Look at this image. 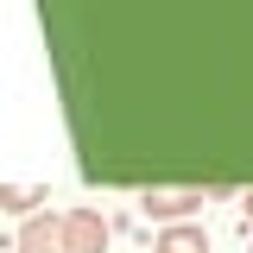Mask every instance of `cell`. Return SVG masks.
<instances>
[{
  "label": "cell",
  "instance_id": "obj_1",
  "mask_svg": "<svg viewBox=\"0 0 253 253\" xmlns=\"http://www.w3.org/2000/svg\"><path fill=\"white\" fill-rule=\"evenodd\" d=\"M57 241H63V253H101V241H108V221L95 215V209H76V215L57 228Z\"/></svg>",
  "mask_w": 253,
  "mask_h": 253
},
{
  "label": "cell",
  "instance_id": "obj_2",
  "mask_svg": "<svg viewBox=\"0 0 253 253\" xmlns=\"http://www.w3.org/2000/svg\"><path fill=\"white\" fill-rule=\"evenodd\" d=\"M158 253H209V234H203V228H165V234H158Z\"/></svg>",
  "mask_w": 253,
  "mask_h": 253
},
{
  "label": "cell",
  "instance_id": "obj_3",
  "mask_svg": "<svg viewBox=\"0 0 253 253\" xmlns=\"http://www.w3.org/2000/svg\"><path fill=\"white\" fill-rule=\"evenodd\" d=\"M19 253H63L57 221H26V234H19Z\"/></svg>",
  "mask_w": 253,
  "mask_h": 253
},
{
  "label": "cell",
  "instance_id": "obj_4",
  "mask_svg": "<svg viewBox=\"0 0 253 253\" xmlns=\"http://www.w3.org/2000/svg\"><path fill=\"white\" fill-rule=\"evenodd\" d=\"M196 203H203V196H146L139 209H146V215H158V221H171V215H190Z\"/></svg>",
  "mask_w": 253,
  "mask_h": 253
},
{
  "label": "cell",
  "instance_id": "obj_5",
  "mask_svg": "<svg viewBox=\"0 0 253 253\" xmlns=\"http://www.w3.org/2000/svg\"><path fill=\"white\" fill-rule=\"evenodd\" d=\"M0 203H6V209H32V203H44V190H38V184H19V190H0Z\"/></svg>",
  "mask_w": 253,
  "mask_h": 253
},
{
  "label": "cell",
  "instance_id": "obj_6",
  "mask_svg": "<svg viewBox=\"0 0 253 253\" xmlns=\"http://www.w3.org/2000/svg\"><path fill=\"white\" fill-rule=\"evenodd\" d=\"M247 215H253V196H247Z\"/></svg>",
  "mask_w": 253,
  "mask_h": 253
}]
</instances>
